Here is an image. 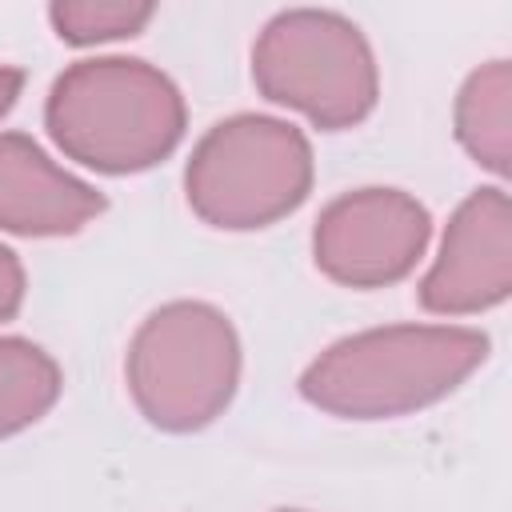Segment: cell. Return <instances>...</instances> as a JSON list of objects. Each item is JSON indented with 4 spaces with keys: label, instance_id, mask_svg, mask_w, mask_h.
Wrapping results in <instances>:
<instances>
[{
    "label": "cell",
    "instance_id": "1",
    "mask_svg": "<svg viewBox=\"0 0 512 512\" xmlns=\"http://www.w3.org/2000/svg\"><path fill=\"white\" fill-rule=\"evenodd\" d=\"M488 336L464 324H384L328 344L304 372L300 396L340 420H392L452 396L484 360Z\"/></svg>",
    "mask_w": 512,
    "mask_h": 512
},
{
    "label": "cell",
    "instance_id": "2",
    "mask_svg": "<svg viewBox=\"0 0 512 512\" xmlns=\"http://www.w3.org/2000/svg\"><path fill=\"white\" fill-rule=\"evenodd\" d=\"M52 144L104 176L144 172L176 152L188 108L168 72L140 56H92L68 64L44 100Z\"/></svg>",
    "mask_w": 512,
    "mask_h": 512
},
{
    "label": "cell",
    "instance_id": "3",
    "mask_svg": "<svg viewBox=\"0 0 512 512\" xmlns=\"http://www.w3.org/2000/svg\"><path fill=\"white\" fill-rule=\"evenodd\" d=\"M312 176V144L292 120L236 112L196 140L184 196L208 228L256 232L292 216L308 200Z\"/></svg>",
    "mask_w": 512,
    "mask_h": 512
},
{
    "label": "cell",
    "instance_id": "4",
    "mask_svg": "<svg viewBox=\"0 0 512 512\" xmlns=\"http://www.w3.org/2000/svg\"><path fill=\"white\" fill-rule=\"evenodd\" d=\"M128 396L160 432H200L236 396L240 336L204 300H172L144 316L124 356Z\"/></svg>",
    "mask_w": 512,
    "mask_h": 512
},
{
    "label": "cell",
    "instance_id": "5",
    "mask_svg": "<svg viewBox=\"0 0 512 512\" xmlns=\"http://www.w3.org/2000/svg\"><path fill=\"white\" fill-rule=\"evenodd\" d=\"M252 84L264 100L308 116L324 132L356 128L380 100L368 36L340 12H276L252 44Z\"/></svg>",
    "mask_w": 512,
    "mask_h": 512
},
{
    "label": "cell",
    "instance_id": "6",
    "mask_svg": "<svg viewBox=\"0 0 512 512\" xmlns=\"http://www.w3.org/2000/svg\"><path fill=\"white\" fill-rule=\"evenodd\" d=\"M432 240L428 208L404 188H352L312 228V260L340 288H388L404 280Z\"/></svg>",
    "mask_w": 512,
    "mask_h": 512
},
{
    "label": "cell",
    "instance_id": "7",
    "mask_svg": "<svg viewBox=\"0 0 512 512\" xmlns=\"http://www.w3.org/2000/svg\"><path fill=\"white\" fill-rule=\"evenodd\" d=\"M512 292V200L504 188H476L448 220L440 252L416 296L436 316H476Z\"/></svg>",
    "mask_w": 512,
    "mask_h": 512
},
{
    "label": "cell",
    "instance_id": "8",
    "mask_svg": "<svg viewBox=\"0 0 512 512\" xmlns=\"http://www.w3.org/2000/svg\"><path fill=\"white\" fill-rule=\"evenodd\" d=\"M104 196L60 168L32 136L0 132V232L72 236L104 212Z\"/></svg>",
    "mask_w": 512,
    "mask_h": 512
},
{
    "label": "cell",
    "instance_id": "9",
    "mask_svg": "<svg viewBox=\"0 0 512 512\" xmlns=\"http://www.w3.org/2000/svg\"><path fill=\"white\" fill-rule=\"evenodd\" d=\"M452 132L460 148L500 180L512 172V64L488 60L456 92Z\"/></svg>",
    "mask_w": 512,
    "mask_h": 512
},
{
    "label": "cell",
    "instance_id": "10",
    "mask_svg": "<svg viewBox=\"0 0 512 512\" xmlns=\"http://www.w3.org/2000/svg\"><path fill=\"white\" fill-rule=\"evenodd\" d=\"M60 364L24 336H0V440L32 428L60 400Z\"/></svg>",
    "mask_w": 512,
    "mask_h": 512
},
{
    "label": "cell",
    "instance_id": "11",
    "mask_svg": "<svg viewBox=\"0 0 512 512\" xmlns=\"http://www.w3.org/2000/svg\"><path fill=\"white\" fill-rule=\"evenodd\" d=\"M152 16H156V8L152 4H136V0H56V4H48L52 32L64 44H76V48L128 40Z\"/></svg>",
    "mask_w": 512,
    "mask_h": 512
},
{
    "label": "cell",
    "instance_id": "12",
    "mask_svg": "<svg viewBox=\"0 0 512 512\" xmlns=\"http://www.w3.org/2000/svg\"><path fill=\"white\" fill-rule=\"evenodd\" d=\"M24 288H28V280H24V264H20V256H16L12 248L0 244V324L12 320V316L20 312V304H24Z\"/></svg>",
    "mask_w": 512,
    "mask_h": 512
},
{
    "label": "cell",
    "instance_id": "13",
    "mask_svg": "<svg viewBox=\"0 0 512 512\" xmlns=\"http://www.w3.org/2000/svg\"><path fill=\"white\" fill-rule=\"evenodd\" d=\"M20 92H24V72L12 68V64H0V120L16 108Z\"/></svg>",
    "mask_w": 512,
    "mask_h": 512
},
{
    "label": "cell",
    "instance_id": "14",
    "mask_svg": "<svg viewBox=\"0 0 512 512\" xmlns=\"http://www.w3.org/2000/svg\"><path fill=\"white\" fill-rule=\"evenodd\" d=\"M276 512H300V508H276Z\"/></svg>",
    "mask_w": 512,
    "mask_h": 512
}]
</instances>
